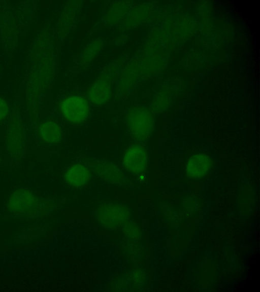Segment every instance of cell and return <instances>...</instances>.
I'll return each instance as SVG.
<instances>
[{"mask_svg": "<svg viewBox=\"0 0 260 292\" xmlns=\"http://www.w3.org/2000/svg\"><path fill=\"white\" fill-rule=\"evenodd\" d=\"M52 203L39 197L33 191L25 188L14 190L7 201V208L13 216L25 219L43 216L52 208Z\"/></svg>", "mask_w": 260, "mask_h": 292, "instance_id": "1", "label": "cell"}, {"mask_svg": "<svg viewBox=\"0 0 260 292\" xmlns=\"http://www.w3.org/2000/svg\"><path fill=\"white\" fill-rule=\"evenodd\" d=\"M125 124L131 136L140 143L149 139L155 127L152 112L142 106H133L127 111Z\"/></svg>", "mask_w": 260, "mask_h": 292, "instance_id": "2", "label": "cell"}, {"mask_svg": "<svg viewBox=\"0 0 260 292\" xmlns=\"http://www.w3.org/2000/svg\"><path fill=\"white\" fill-rule=\"evenodd\" d=\"M26 142L24 124L20 116L14 115L10 119L6 132L5 144L9 158L16 162L23 158Z\"/></svg>", "mask_w": 260, "mask_h": 292, "instance_id": "3", "label": "cell"}, {"mask_svg": "<svg viewBox=\"0 0 260 292\" xmlns=\"http://www.w3.org/2000/svg\"><path fill=\"white\" fill-rule=\"evenodd\" d=\"M121 162L128 173L140 179H143L148 166V151L143 143L133 144L124 151Z\"/></svg>", "mask_w": 260, "mask_h": 292, "instance_id": "4", "label": "cell"}, {"mask_svg": "<svg viewBox=\"0 0 260 292\" xmlns=\"http://www.w3.org/2000/svg\"><path fill=\"white\" fill-rule=\"evenodd\" d=\"M59 109L64 119L74 124L86 121L90 112L88 100L76 94L70 95L62 99L59 103Z\"/></svg>", "mask_w": 260, "mask_h": 292, "instance_id": "5", "label": "cell"}, {"mask_svg": "<svg viewBox=\"0 0 260 292\" xmlns=\"http://www.w3.org/2000/svg\"><path fill=\"white\" fill-rule=\"evenodd\" d=\"M96 217L104 228L111 230L122 227L129 220V211L124 205L117 202H107L96 210Z\"/></svg>", "mask_w": 260, "mask_h": 292, "instance_id": "6", "label": "cell"}, {"mask_svg": "<svg viewBox=\"0 0 260 292\" xmlns=\"http://www.w3.org/2000/svg\"><path fill=\"white\" fill-rule=\"evenodd\" d=\"M93 174L101 179L112 185L122 186L127 183L124 172L116 164L97 159L85 160Z\"/></svg>", "mask_w": 260, "mask_h": 292, "instance_id": "7", "label": "cell"}, {"mask_svg": "<svg viewBox=\"0 0 260 292\" xmlns=\"http://www.w3.org/2000/svg\"><path fill=\"white\" fill-rule=\"evenodd\" d=\"M112 76L104 74L94 81L87 91V100L89 102L96 106L106 104L112 95Z\"/></svg>", "mask_w": 260, "mask_h": 292, "instance_id": "8", "label": "cell"}, {"mask_svg": "<svg viewBox=\"0 0 260 292\" xmlns=\"http://www.w3.org/2000/svg\"><path fill=\"white\" fill-rule=\"evenodd\" d=\"M92 172L85 161H79L71 164L65 170L63 178L71 187L79 188L85 186L90 181Z\"/></svg>", "mask_w": 260, "mask_h": 292, "instance_id": "9", "label": "cell"}, {"mask_svg": "<svg viewBox=\"0 0 260 292\" xmlns=\"http://www.w3.org/2000/svg\"><path fill=\"white\" fill-rule=\"evenodd\" d=\"M213 165V160L208 155L196 153L187 160L185 165V173L190 178L201 179L208 174Z\"/></svg>", "mask_w": 260, "mask_h": 292, "instance_id": "10", "label": "cell"}, {"mask_svg": "<svg viewBox=\"0 0 260 292\" xmlns=\"http://www.w3.org/2000/svg\"><path fill=\"white\" fill-rule=\"evenodd\" d=\"M37 134L42 141L48 145H56L63 138L61 126L56 122L47 120L37 126Z\"/></svg>", "mask_w": 260, "mask_h": 292, "instance_id": "11", "label": "cell"}, {"mask_svg": "<svg viewBox=\"0 0 260 292\" xmlns=\"http://www.w3.org/2000/svg\"><path fill=\"white\" fill-rule=\"evenodd\" d=\"M140 74L139 64L136 61L129 63L119 77L117 90L119 95L128 93L135 85Z\"/></svg>", "mask_w": 260, "mask_h": 292, "instance_id": "12", "label": "cell"}, {"mask_svg": "<svg viewBox=\"0 0 260 292\" xmlns=\"http://www.w3.org/2000/svg\"><path fill=\"white\" fill-rule=\"evenodd\" d=\"M128 1H117L112 4L108 9L105 16V22L113 25L122 21L131 8Z\"/></svg>", "mask_w": 260, "mask_h": 292, "instance_id": "13", "label": "cell"}, {"mask_svg": "<svg viewBox=\"0 0 260 292\" xmlns=\"http://www.w3.org/2000/svg\"><path fill=\"white\" fill-rule=\"evenodd\" d=\"M147 13V8L143 5L131 7L122 20L123 27L126 29L134 28L145 19Z\"/></svg>", "mask_w": 260, "mask_h": 292, "instance_id": "14", "label": "cell"}, {"mask_svg": "<svg viewBox=\"0 0 260 292\" xmlns=\"http://www.w3.org/2000/svg\"><path fill=\"white\" fill-rule=\"evenodd\" d=\"M104 46V42L96 39L90 42L84 49L81 56V61L83 64H88L98 56Z\"/></svg>", "mask_w": 260, "mask_h": 292, "instance_id": "15", "label": "cell"}, {"mask_svg": "<svg viewBox=\"0 0 260 292\" xmlns=\"http://www.w3.org/2000/svg\"><path fill=\"white\" fill-rule=\"evenodd\" d=\"M121 228L125 236L129 239L134 240L140 237V230L131 220H128Z\"/></svg>", "mask_w": 260, "mask_h": 292, "instance_id": "16", "label": "cell"}, {"mask_svg": "<svg viewBox=\"0 0 260 292\" xmlns=\"http://www.w3.org/2000/svg\"><path fill=\"white\" fill-rule=\"evenodd\" d=\"M10 113V109L8 102L0 97V126L8 119Z\"/></svg>", "mask_w": 260, "mask_h": 292, "instance_id": "17", "label": "cell"}]
</instances>
